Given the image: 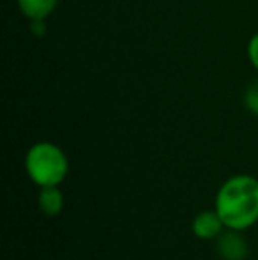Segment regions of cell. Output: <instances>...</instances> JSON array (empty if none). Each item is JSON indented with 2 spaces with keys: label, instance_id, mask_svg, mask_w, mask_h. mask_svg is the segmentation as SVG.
<instances>
[{
  "label": "cell",
  "instance_id": "1",
  "mask_svg": "<svg viewBox=\"0 0 258 260\" xmlns=\"http://www.w3.org/2000/svg\"><path fill=\"white\" fill-rule=\"evenodd\" d=\"M216 211L225 226L246 230L258 221V181L251 175H234L216 195Z\"/></svg>",
  "mask_w": 258,
  "mask_h": 260
},
{
  "label": "cell",
  "instance_id": "2",
  "mask_svg": "<svg viewBox=\"0 0 258 260\" xmlns=\"http://www.w3.org/2000/svg\"><path fill=\"white\" fill-rule=\"evenodd\" d=\"M28 177L39 188L59 186L69 172V161L64 151L55 144L39 142L34 144L25 157Z\"/></svg>",
  "mask_w": 258,
  "mask_h": 260
},
{
  "label": "cell",
  "instance_id": "3",
  "mask_svg": "<svg viewBox=\"0 0 258 260\" xmlns=\"http://www.w3.org/2000/svg\"><path fill=\"white\" fill-rule=\"evenodd\" d=\"M216 250L223 260H244L248 255V243L239 234V230L228 229V232L219 236Z\"/></svg>",
  "mask_w": 258,
  "mask_h": 260
},
{
  "label": "cell",
  "instance_id": "4",
  "mask_svg": "<svg viewBox=\"0 0 258 260\" xmlns=\"http://www.w3.org/2000/svg\"><path fill=\"white\" fill-rule=\"evenodd\" d=\"M191 229H193V234L198 239L210 241L223 234L225 223L214 209V211H202L200 214H196L193 223H191Z\"/></svg>",
  "mask_w": 258,
  "mask_h": 260
},
{
  "label": "cell",
  "instance_id": "5",
  "mask_svg": "<svg viewBox=\"0 0 258 260\" xmlns=\"http://www.w3.org/2000/svg\"><path fill=\"white\" fill-rule=\"evenodd\" d=\"M59 0H18L21 14L28 20H46L55 11Z\"/></svg>",
  "mask_w": 258,
  "mask_h": 260
},
{
  "label": "cell",
  "instance_id": "6",
  "mask_svg": "<svg viewBox=\"0 0 258 260\" xmlns=\"http://www.w3.org/2000/svg\"><path fill=\"white\" fill-rule=\"evenodd\" d=\"M38 204L45 214L57 216L64 209V197L57 186H48V188H41V193L38 197Z\"/></svg>",
  "mask_w": 258,
  "mask_h": 260
},
{
  "label": "cell",
  "instance_id": "7",
  "mask_svg": "<svg viewBox=\"0 0 258 260\" xmlns=\"http://www.w3.org/2000/svg\"><path fill=\"white\" fill-rule=\"evenodd\" d=\"M244 103H246V106H248L249 112L258 115V82H255L248 90H246Z\"/></svg>",
  "mask_w": 258,
  "mask_h": 260
},
{
  "label": "cell",
  "instance_id": "8",
  "mask_svg": "<svg viewBox=\"0 0 258 260\" xmlns=\"http://www.w3.org/2000/svg\"><path fill=\"white\" fill-rule=\"evenodd\" d=\"M248 57H249V62L253 64V68H255L256 71H258V34H255L251 39H249Z\"/></svg>",
  "mask_w": 258,
  "mask_h": 260
},
{
  "label": "cell",
  "instance_id": "9",
  "mask_svg": "<svg viewBox=\"0 0 258 260\" xmlns=\"http://www.w3.org/2000/svg\"><path fill=\"white\" fill-rule=\"evenodd\" d=\"M30 25H32V30H34V34L38 36H43L45 34V20H30Z\"/></svg>",
  "mask_w": 258,
  "mask_h": 260
}]
</instances>
